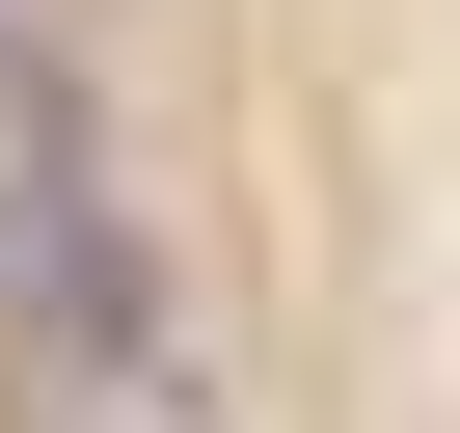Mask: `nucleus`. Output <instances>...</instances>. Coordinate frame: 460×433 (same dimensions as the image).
Wrapping results in <instances>:
<instances>
[{
	"label": "nucleus",
	"mask_w": 460,
	"mask_h": 433,
	"mask_svg": "<svg viewBox=\"0 0 460 433\" xmlns=\"http://www.w3.org/2000/svg\"><path fill=\"white\" fill-rule=\"evenodd\" d=\"M136 325H190V298H163L136 190H109V109H82V55L0 0V379H55V352H136Z\"/></svg>",
	"instance_id": "obj_1"
}]
</instances>
